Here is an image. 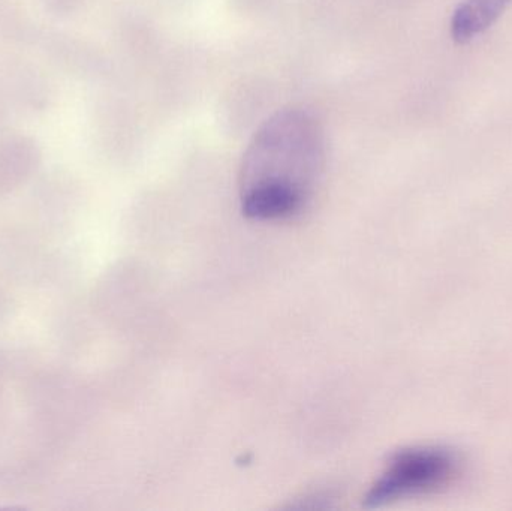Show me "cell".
<instances>
[{
  "instance_id": "1",
  "label": "cell",
  "mask_w": 512,
  "mask_h": 511,
  "mask_svg": "<svg viewBox=\"0 0 512 511\" xmlns=\"http://www.w3.org/2000/svg\"><path fill=\"white\" fill-rule=\"evenodd\" d=\"M325 165V132L318 117L289 107L252 135L240 167V201L248 218L282 221L306 209Z\"/></svg>"
},
{
  "instance_id": "2",
  "label": "cell",
  "mask_w": 512,
  "mask_h": 511,
  "mask_svg": "<svg viewBox=\"0 0 512 511\" xmlns=\"http://www.w3.org/2000/svg\"><path fill=\"white\" fill-rule=\"evenodd\" d=\"M459 458L442 447H414L388 462L366 495L367 507H381L403 498L445 488L459 474Z\"/></svg>"
},
{
  "instance_id": "3",
  "label": "cell",
  "mask_w": 512,
  "mask_h": 511,
  "mask_svg": "<svg viewBox=\"0 0 512 511\" xmlns=\"http://www.w3.org/2000/svg\"><path fill=\"white\" fill-rule=\"evenodd\" d=\"M512 0H460L450 20V35L456 44L475 41L498 23Z\"/></svg>"
},
{
  "instance_id": "4",
  "label": "cell",
  "mask_w": 512,
  "mask_h": 511,
  "mask_svg": "<svg viewBox=\"0 0 512 511\" xmlns=\"http://www.w3.org/2000/svg\"><path fill=\"white\" fill-rule=\"evenodd\" d=\"M39 150L29 138H14L0 147V194L12 191L38 167Z\"/></svg>"
}]
</instances>
